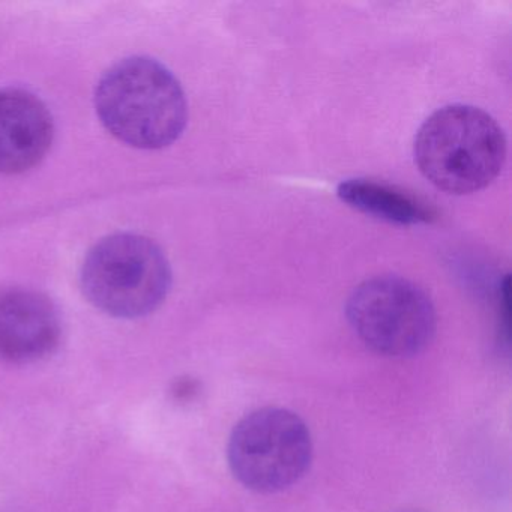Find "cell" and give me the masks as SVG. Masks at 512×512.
I'll list each match as a JSON object with an SVG mask.
<instances>
[{
	"label": "cell",
	"instance_id": "1",
	"mask_svg": "<svg viewBox=\"0 0 512 512\" xmlns=\"http://www.w3.org/2000/svg\"><path fill=\"white\" fill-rule=\"evenodd\" d=\"M95 107L116 139L148 151L175 143L188 122L181 83L164 65L145 56L124 59L101 77Z\"/></svg>",
	"mask_w": 512,
	"mask_h": 512
},
{
	"label": "cell",
	"instance_id": "2",
	"mask_svg": "<svg viewBox=\"0 0 512 512\" xmlns=\"http://www.w3.org/2000/svg\"><path fill=\"white\" fill-rule=\"evenodd\" d=\"M413 157L419 172L434 187L463 196L484 190L502 172L506 137L484 110L452 104L421 125Z\"/></svg>",
	"mask_w": 512,
	"mask_h": 512
},
{
	"label": "cell",
	"instance_id": "3",
	"mask_svg": "<svg viewBox=\"0 0 512 512\" xmlns=\"http://www.w3.org/2000/svg\"><path fill=\"white\" fill-rule=\"evenodd\" d=\"M80 284L88 301L103 313L139 319L154 313L169 295L172 269L151 239L118 233L89 251Z\"/></svg>",
	"mask_w": 512,
	"mask_h": 512
},
{
	"label": "cell",
	"instance_id": "4",
	"mask_svg": "<svg viewBox=\"0 0 512 512\" xmlns=\"http://www.w3.org/2000/svg\"><path fill=\"white\" fill-rule=\"evenodd\" d=\"M230 470L248 490L278 493L304 478L313 458L307 424L292 410L263 407L241 419L227 446Z\"/></svg>",
	"mask_w": 512,
	"mask_h": 512
},
{
	"label": "cell",
	"instance_id": "5",
	"mask_svg": "<svg viewBox=\"0 0 512 512\" xmlns=\"http://www.w3.org/2000/svg\"><path fill=\"white\" fill-rule=\"evenodd\" d=\"M346 317L368 349L388 358L424 352L437 329L436 310L427 293L397 275L359 284L347 299Z\"/></svg>",
	"mask_w": 512,
	"mask_h": 512
},
{
	"label": "cell",
	"instance_id": "6",
	"mask_svg": "<svg viewBox=\"0 0 512 512\" xmlns=\"http://www.w3.org/2000/svg\"><path fill=\"white\" fill-rule=\"evenodd\" d=\"M61 337V316L47 296L25 289L0 293V358L41 361L58 349Z\"/></svg>",
	"mask_w": 512,
	"mask_h": 512
},
{
	"label": "cell",
	"instance_id": "7",
	"mask_svg": "<svg viewBox=\"0 0 512 512\" xmlns=\"http://www.w3.org/2000/svg\"><path fill=\"white\" fill-rule=\"evenodd\" d=\"M55 127L46 104L23 89H0V173L17 175L40 164Z\"/></svg>",
	"mask_w": 512,
	"mask_h": 512
},
{
	"label": "cell",
	"instance_id": "8",
	"mask_svg": "<svg viewBox=\"0 0 512 512\" xmlns=\"http://www.w3.org/2000/svg\"><path fill=\"white\" fill-rule=\"evenodd\" d=\"M337 194L352 208L398 226L430 223L434 218L433 211L421 200L370 179H347L338 185Z\"/></svg>",
	"mask_w": 512,
	"mask_h": 512
}]
</instances>
